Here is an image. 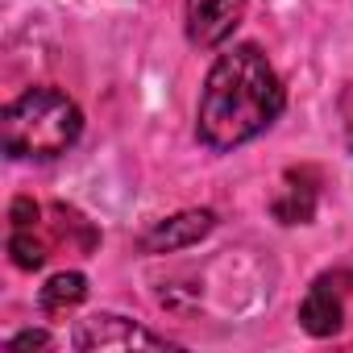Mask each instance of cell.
<instances>
[{"instance_id": "obj_11", "label": "cell", "mask_w": 353, "mask_h": 353, "mask_svg": "<svg viewBox=\"0 0 353 353\" xmlns=\"http://www.w3.org/2000/svg\"><path fill=\"white\" fill-rule=\"evenodd\" d=\"M9 221H13V229H34V225H38V204H34L30 196L13 200V208H9Z\"/></svg>"}, {"instance_id": "obj_6", "label": "cell", "mask_w": 353, "mask_h": 353, "mask_svg": "<svg viewBox=\"0 0 353 353\" xmlns=\"http://www.w3.org/2000/svg\"><path fill=\"white\" fill-rule=\"evenodd\" d=\"M216 229V212L212 208H188V212H174L166 221H158L154 229L141 233V250L145 254H174V250H188L196 241H204Z\"/></svg>"}, {"instance_id": "obj_9", "label": "cell", "mask_w": 353, "mask_h": 353, "mask_svg": "<svg viewBox=\"0 0 353 353\" xmlns=\"http://www.w3.org/2000/svg\"><path fill=\"white\" fill-rule=\"evenodd\" d=\"M9 258L17 270H38V266H46L50 250L42 237H34V229H13L9 233Z\"/></svg>"}, {"instance_id": "obj_10", "label": "cell", "mask_w": 353, "mask_h": 353, "mask_svg": "<svg viewBox=\"0 0 353 353\" xmlns=\"http://www.w3.org/2000/svg\"><path fill=\"white\" fill-rule=\"evenodd\" d=\"M336 112H341L345 145H349V154H353V83H345V88H341V96H336Z\"/></svg>"}, {"instance_id": "obj_8", "label": "cell", "mask_w": 353, "mask_h": 353, "mask_svg": "<svg viewBox=\"0 0 353 353\" xmlns=\"http://www.w3.org/2000/svg\"><path fill=\"white\" fill-rule=\"evenodd\" d=\"M83 299H88V279H83L79 270H59V274H50L46 287L38 291V303H42V312H50V316L71 312V307H79Z\"/></svg>"}, {"instance_id": "obj_1", "label": "cell", "mask_w": 353, "mask_h": 353, "mask_svg": "<svg viewBox=\"0 0 353 353\" xmlns=\"http://www.w3.org/2000/svg\"><path fill=\"white\" fill-rule=\"evenodd\" d=\"M287 108V88L262 46L241 42L208 67L200 108H196V137L212 154H229L254 137H262Z\"/></svg>"}, {"instance_id": "obj_3", "label": "cell", "mask_w": 353, "mask_h": 353, "mask_svg": "<svg viewBox=\"0 0 353 353\" xmlns=\"http://www.w3.org/2000/svg\"><path fill=\"white\" fill-rule=\"evenodd\" d=\"M71 349H79V353H104V349H179V345H174L170 336H162V332L141 328L129 316L96 312V316H88V320L75 324Z\"/></svg>"}, {"instance_id": "obj_4", "label": "cell", "mask_w": 353, "mask_h": 353, "mask_svg": "<svg viewBox=\"0 0 353 353\" xmlns=\"http://www.w3.org/2000/svg\"><path fill=\"white\" fill-rule=\"evenodd\" d=\"M245 17V0H183V30L196 50H216Z\"/></svg>"}, {"instance_id": "obj_7", "label": "cell", "mask_w": 353, "mask_h": 353, "mask_svg": "<svg viewBox=\"0 0 353 353\" xmlns=\"http://www.w3.org/2000/svg\"><path fill=\"white\" fill-rule=\"evenodd\" d=\"M316 188H320L316 183V170H287V179H283L270 212L283 225H307L316 216V196H320Z\"/></svg>"}, {"instance_id": "obj_5", "label": "cell", "mask_w": 353, "mask_h": 353, "mask_svg": "<svg viewBox=\"0 0 353 353\" xmlns=\"http://www.w3.org/2000/svg\"><path fill=\"white\" fill-rule=\"evenodd\" d=\"M345 283L349 274H320L312 279L303 303H299V328L312 336H332L345 324Z\"/></svg>"}, {"instance_id": "obj_2", "label": "cell", "mask_w": 353, "mask_h": 353, "mask_svg": "<svg viewBox=\"0 0 353 353\" xmlns=\"http://www.w3.org/2000/svg\"><path fill=\"white\" fill-rule=\"evenodd\" d=\"M83 133V112L79 104L42 83V88H30L21 92L5 117H0V137H5V154L13 162H50V158H63Z\"/></svg>"}, {"instance_id": "obj_12", "label": "cell", "mask_w": 353, "mask_h": 353, "mask_svg": "<svg viewBox=\"0 0 353 353\" xmlns=\"http://www.w3.org/2000/svg\"><path fill=\"white\" fill-rule=\"evenodd\" d=\"M50 345H54V336L46 328H26L9 341V349H50Z\"/></svg>"}]
</instances>
